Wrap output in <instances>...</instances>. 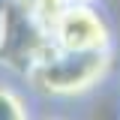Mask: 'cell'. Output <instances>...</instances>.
I'll list each match as a JSON object with an SVG mask.
<instances>
[{
  "mask_svg": "<svg viewBox=\"0 0 120 120\" xmlns=\"http://www.w3.org/2000/svg\"><path fill=\"white\" fill-rule=\"evenodd\" d=\"M0 120H30L21 93H15L6 84H0Z\"/></svg>",
  "mask_w": 120,
  "mask_h": 120,
  "instance_id": "3957f363",
  "label": "cell"
},
{
  "mask_svg": "<svg viewBox=\"0 0 120 120\" xmlns=\"http://www.w3.org/2000/svg\"><path fill=\"white\" fill-rule=\"evenodd\" d=\"M108 69V51L99 54H69L60 51L57 45L51 48V54H39L36 66L30 69V78L36 87L48 93H81L93 87Z\"/></svg>",
  "mask_w": 120,
  "mask_h": 120,
  "instance_id": "6da1fadb",
  "label": "cell"
},
{
  "mask_svg": "<svg viewBox=\"0 0 120 120\" xmlns=\"http://www.w3.org/2000/svg\"><path fill=\"white\" fill-rule=\"evenodd\" d=\"M51 36L60 51H69V54H99V51H108L111 45L108 24L87 3H69L60 12L57 24L51 27Z\"/></svg>",
  "mask_w": 120,
  "mask_h": 120,
  "instance_id": "7a4b0ae2",
  "label": "cell"
}]
</instances>
